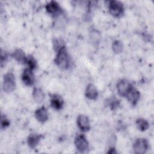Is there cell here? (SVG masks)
Returning a JSON list of instances; mask_svg holds the SVG:
<instances>
[{
    "mask_svg": "<svg viewBox=\"0 0 154 154\" xmlns=\"http://www.w3.org/2000/svg\"><path fill=\"white\" fill-rule=\"evenodd\" d=\"M1 127L2 128H5L6 127H7L10 123L9 121L8 120V119H7V118L5 116H1Z\"/></svg>",
    "mask_w": 154,
    "mask_h": 154,
    "instance_id": "cell-20",
    "label": "cell"
},
{
    "mask_svg": "<svg viewBox=\"0 0 154 154\" xmlns=\"http://www.w3.org/2000/svg\"><path fill=\"white\" fill-rule=\"evenodd\" d=\"M35 115L37 119L40 122H42V123L46 122L48 119V114L47 110L44 106H42L37 109L35 111Z\"/></svg>",
    "mask_w": 154,
    "mask_h": 154,
    "instance_id": "cell-11",
    "label": "cell"
},
{
    "mask_svg": "<svg viewBox=\"0 0 154 154\" xmlns=\"http://www.w3.org/2000/svg\"><path fill=\"white\" fill-rule=\"evenodd\" d=\"M109 10L113 16L119 17L123 13V5L118 1H111L109 5Z\"/></svg>",
    "mask_w": 154,
    "mask_h": 154,
    "instance_id": "cell-3",
    "label": "cell"
},
{
    "mask_svg": "<svg viewBox=\"0 0 154 154\" xmlns=\"http://www.w3.org/2000/svg\"><path fill=\"white\" fill-rule=\"evenodd\" d=\"M26 63L28 64L29 68L31 70L34 69L36 66V61L34 60V58L31 56H29L26 58Z\"/></svg>",
    "mask_w": 154,
    "mask_h": 154,
    "instance_id": "cell-19",
    "label": "cell"
},
{
    "mask_svg": "<svg viewBox=\"0 0 154 154\" xmlns=\"http://www.w3.org/2000/svg\"><path fill=\"white\" fill-rule=\"evenodd\" d=\"M77 123L79 128L82 131H87L90 129V122L88 117L84 115H79L77 119Z\"/></svg>",
    "mask_w": 154,
    "mask_h": 154,
    "instance_id": "cell-7",
    "label": "cell"
},
{
    "mask_svg": "<svg viewBox=\"0 0 154 154\" xmlns=\"http://www.w3.org/2000/svg\"><path fill=\"white\" fill-rule=\"evenodd\" d=\"M148 148V141L144 138H138L136 140L133 146L134 152L137 154H143L146 153Z\"/></svg>",
    "mask_w": 154,
    "mask_h": 154,
    "instance_id": "cell-2",
    "label": "cell"
},
{
    "mask_svg": "<svg viewBox=\"0 0 154 154\" xmlns=\"http://www.w3.org/2000/svg\"><path fill=\"white\" fill-rule=\"evenodd\" d=\"M97 94L98 93L95 86L92 84H88L85 90L86 97L90 99H95L97 97Z\"/></svg>",
    "mask_w": 154,
    "mask_h": 154,
    "instance_id": "cell-12",
    "label": "cell"
},
{
    "mask_svg": "<svg viewBox=\"0 0 154 154\" xmlns=\"http://www.w3.org/2000/svg\"><path fill=\"white\" fill-rule=\"evenodd\" d=\"M22 79L23 82L27 85H31L34 83V78L31 71V69L29 68L25 69L22 73Z\"/></svg>",
    "mask_w": 154,
    "mask_h": 154,
    "instance_id": "cell-10",
    "label": "cell"
},
{
    "mask_svg": "<svg viewBox=\"0 0 154 154\" xmlns=\"http://www.w3.org/2000/svg\"><path fill=\"white\" fill-rule=\"evenodd\" d=\"M13 57L20 63H26V58L24 52L21 49H16L13 54Z\"/></svg>",
    "mask_w": 154,
    "mask_h": 154,
    "instance_id": "cell-16",
    "label": "cell"
},
{
    "mask_svg": "<svg viewBox=\"0 0 154 154\" xmlns=\"http://www.w3.org/2000/svg\"><path fill=\"white\" fill-rule=\"evenodd\" d=\"M51 103L52 107L59 109L62 107L63 105V101L60 96L57 95H53L51 99Z\"/></svg>",
    "mask_w": 154,
    "mask_h": 154,
    "instance_id": "cell-14",
    "label": "cell"
},
{
    "mask_svg": "<svg viewBox=\"0 0 154 154\" xmlns=\"http://www.w3.org/2000/svg\"><path fill=\"white\" fill-rule=\"evenodd\" d=\"M55 61L57 65L63 69L69 67L70 64V58L67 54V51L64 46L57 51Z\"/></svg>",
    "mask_w": 154,
    "mask_h": 154,
    "instance_id": "cell-1",
    "label": "cell"
},
{
    "mask_svg": "<svg viewBox=\"0 0 154 154\" xmlns=\"http://www.w3.org/2000/svg\"><path fill=\"white\" fill-rule=\"evenodd\" d=\"M15 88V81L11 73H7L4 78L3 90L7 93L12 91Z\"/></svg>",
    "mask_w": 154,
    "mask_h": 154,
    "instance_id": "cell-4",
    "label": "cell"
},
{
    "mask_svg": "<svg viewBox=\"0 0 154 154\" xmlns=\"http://www.w3.org/2000/svg\"><path fill=\"white\" fill-rule=\"evenodd\" d=\"M33 99L37 103H41L44 99V94L42 90L39 88L35 87L32 92Z\"/></svg>",
    "mask_w": 154,
    "mask_h": 154,
    "instance_id": "cell-15",
    "label": "cell"
},
{
    "mask_svg": "<svg viewBox=\"0 0 154 154\" xmlns=\"http://www.w3.org/2000/svg\"><path fill=\"white\" fill-rule=\"evenodd\" d=\"M46 9L49 13L52 15H57L61 11V9L58 4L54 1H52L46 4Z\"/></svg>",
    "mask_w": 154,
    "mask_h": 154,
    "instance_id": "cell-9",
    "label": "cell"
},
{
    "mask_svg": "<svg viewBox=\"0 0 154 154\" xmlns=\"http://www.w3.org/2000/svg\"><path fill=\"white\" fill-rule=\"evenodd\" d=\"M75 144L80 152H86L88 149V143L84 135H78L75 139Z\"/></svg>",
    "mask_w": 154,
    "mask_h": 154,
    "instance_id": "cell-5",
    "label": "cell"
},
{
    "mask_svg": "<svg viewBox=\"0 0 154 154\" xmlns=\"http://www.w3.org/2000/svg\"><path fill=\"white\" fill-rule=\"evenodd\" d=\"M126 96L131 104L135 105L140 98V93L137 89L131 87Z\"/></svg>",
    "mask_w": 154,
    "mask_h": 154,
    "instance_id": "cell-8",
    "label": "cell"
},
{
    "mask_svg": "<svg viewBox=\"0 0 154 154\" xmlns=\"http://www.w3.org/2000/svg\"><path fill=\"white\" fill-rule=\"evenodd\" d=\"M112 48L114 52H116L117 54L120 53L123 49V44L121 42H120L119 40H116L112 43Z\"/></svg>",
    "mask_w": 154,
    "mask_h": 154,
    "instance_id": "cell-18",
    "label": "cell"
},
{
    "mask_svg": "<svg viewBox=\"0 0 154 154\" xmlns=\"http://www.w3.org/2000/svg\"><path fill=\"white\" fill-rule=\"evenodd\" d=\"M136 123L138 129L141 131H146L149 128V123L147 120L143 119H138L137 120Z\"/></svg>",
    "mask_w": 154,
    "mask_h": 154,
    "instance_id": "cell-17",
    "label": "cell"
},
{
    "mask_svg": "<svg viewBox=\"0 0 154 154\" xmlns=\"http://www.w3.org/2000/svg\"><path fill=\"white\" fill-rule=\"evenodd\" d=\"M131 87V85L127 80L122 79L117 83V91L120 96H126Z\"/></svg>",
    "mask_w": 154,
    "mask_h": 154,
    "instance_id": "cell-6",
    "label": "cell"
},
{
    "mask_svg": "<svg viewBox=\"0 0 154 154\" xmlns=\"http://www.w3.org/2000/svg\"><path fill=\"white\" fill-rule=\"evenodd\" d=\"M42 136L38 134H31L28 138V144L31 148L35 147L39 143Z\"/></svg>",
    "mask_w": 154,
    "mask_h": 154,
    "instance_id": "cell-13",
    "label": "cell"
}]
</instances>
